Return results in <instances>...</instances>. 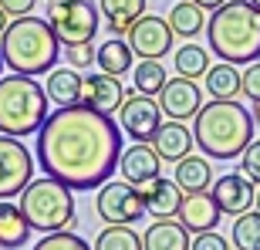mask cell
I'll list each match as a JSON object with an SVG mask.
<instances>
[{
  "mask_svg": "<svg viewBox=\"0 0 260 250\" xmlns=\"http://www.w3.org/2000/svg\"><path fill=\"white\" fill-rule=\"evenodd\" d=\"M122 152L118 125L85 105L54 108L38 132L41 173L64 183L71 193L102 190L115 176Z\"/></svg>",
  "mask_w": 260,
  "mask_h": 250,
  "instance_id": "cell-1",
  "label": "cell"
},
{
  "mask_svg": "<svg viewBox=\"0 0 260 250\" xmlns=\"http://www.w3.org/2000/svg\"><path fill=\"white\" fill-rule=\"evenodd\" d=\"M210 51L223 65H257L260 61V10L247 0H230L206 20Z\"/></svg>",
  "mask_w": 260,
  "mask_h": 250,
  "instance_id": "cell-2",
  "label": "cell"
},
{
  "mask_svg": "<svg viewBox=\"0 0 260 250\" xmlns=\"http://www.w3.org/2000/svg\"><path fill=\"white\" fill-rule=\"evenodd\" d=\"M253 115L240 102H210L193 118V142L206 159H240L253 142Z\"/></svg>",
  "mask_w": 260,
  "mask_h": 250,
  "instance_id": "cell-3",
  "label": "cell"
},
{
  "mask_svg": "<svg viewBox=\"0 0 260 250\" xmlns=\"http://www.w3.org/2000/svg\"><path fill=\"white\" fill-rule=\"evenodd\" d=\"M0 58L14 75L38 78L44 71H54L61 58V44L51 34L48 20L41 17H20L10 20V27L0 38Z\"/></svg>",
  "mask_w": 260,
  "mask_h": 250,
  "instance_id": "cell-4",
  "label": "cell"
},
{
  "mask_svg": "<svg viewBox=\"0 0 260 250\" xmlns=\"http://www.w3.org/2000/svg\"><path fill=\"white\" fill-rule=\"evenodd\" d=\"M48 115V91L44 85H38V78H0V135L7 139L38 135Z\"/></svg>",
  "mask_w": 260,
  "mask_h": 250,
  "instance_id": "cell-5",
  "label": "cell"
},
{
  "mask_svg": "<svg viewBox=\"0 0 260 250\" xmlns=\"http://www.w3.org/2000/svg\"><path fill=\"white\" fill-rule=\"evenodd\" d=\"M17 206H20L30 230L61 233L68 227H75V196L58 179H48V176L34 179L27 190L20 193Z\"/></svg>",
  "mask_w": 260,
  "mask_h": 250,
  "instance_id": "cell-6",
  "label": "cell"
},
{
  "mask_svg": "<svg viewBox=\"0 0 260 250\" xmlns=\"http://www.w3.org/2000/svg\"><path fill=\"white\" fill-rule=\"evenodd\" d=\"M48 27L64 48L91 44L102 27V10L91 0H51L48 4Z\"/></svg>",
  "mask_w": 260,
  "mask_h": 250,
  "instance_id": "cell-7",
  "label": "cell"
},
{
  "mask_svg": "<svg viewBox=\"0 0 260 250\" xmlns=\"http://www.w3.org/2000/svg\"><path fill=\"white\" fill-rule=\"evenodd\" d=\"M95 213L108 227H132V223H139L145 216V200L135 186L122 183V179H108L98 190Z\"/></svg>",
  "mask_w": 260,
  "mask_h": 250,
  "instance_id": "cell-8",
  "label": "cell"
},
{
  "mask_svg": "<svg viewBox=\"0 0 260 250\" xmlns=\"http://www.w3.org/2000/svg\"><path fill=\"white\" fill-rule=\"evenodd\" d=\"M34 183V155L20 139L0 135V203L14 200Z\"/></svg>",
  "mask_w": 260,
  "mask_h": 250,
  "instance_id": "cell-9",
  "label": "cell"
},
{
  "mask_svg": "<svg viewBox=\"0 0 260 250\" xmlns=\"http://www.w3.org/2000/svg\"><path fill=\"white\" fill-rule=\"evenodd\" d=\"M125 41H128V48H132V54L139 61H159L173 51V27L159 14H145L125 34Z\"/></svg>",
  "mask_w": 260,
  "mask_h": 250,
  "instance_id": "cell-10",
  "label": "cell"
},
{
  "mask_svg": "<svg viewBox=\"0 0 260 250\" xmlns=\"http://www.w3.org/2000/svg\"><path fill=\"white\" fill-rule=\"evenodd\" d=\"M118 122H122V132L132 135L135 142H152V135L162 129V108H159V102L149 95H139V91H132V95L125 98V105H122V112H118Z\"/></svg>",
  "mask_w": 260,
  "mask_h": 250,
  "instance_id": "cell-11",
  "label": "cell"
},
{
  "mask_svg": "<svg viewBox=\"0 0 260 250\" xmlns=\"http://www.w3.org/2000/svg\"><path fill=\"white\" fill-rule=\"evenodd\" d=\"M159 108H162V115L173 118V122H189V118H196L200 108H203L200 85H196V81H186V78L166 81V88L159 91Z\"/></svg>",
  "mask_w": 260,
  "mask_h": 250,
  "instance_id": "cell-12",
  "label": "cell"
},
{
  "mask_svg": "<svg viewBox=\"0 0 260 250\" xmlns=\"http://www.w3.org/2000/svg\"><path fill=\"white\" fill-rule=\"evenodd\" d=\"M128 91L122 88V78H112V75H88L85 78V91H81V105L98 112V115L112 118L115 112H122Z\"/></svg>",
  "mask_w": 260,
  "mask_h": 250,
  "instance_id": "cell-13",
  "label": "cell"
},
{
  "mask_svg": "<svg viewBox=\"0 0 260 250\" xmlns=\"http://www.w3.org/2000/svg\"><path fill=\"white\" fill-rule=\"evenodd\" d=\"M159 169H162V159L155 155L152 145L145 142H135L128 145L125 152H122V159H118V176H122V183L135 186V190H142V186H149L152 179H159Z\"/></svg>",
  "mask_w": 260,
  "mask_h": 250,
  "instance_id": "cell-14",
  "label": "cell"
},
{
  "mask_svg": "<svg viewBox=\"0 0 260 250\" xmlns=\"http://www.w3.org/2000/svg\"><path fill=\"white\" fill-rule=\"evenodd\" d=\"M213 203L220 206V213H230V216H243V213L253 210V190L250 179H243L240 173H226V176H216V183L210 190Z\"/></svg>",
  "mask_w": 260,
  "mask_h": 250,
  "instance_id": "cell-15",
  "label": "cell"
},
{
  "mask_svg": "<svg viewBox=\"0 0 260 250\" xmlns=\"http://www.w3.org/2000/svg\"><path fill=\"white\" fill-rule=\"evenodd\" d=\"M220 206L213 203L210 193H189L183 200V206H179V213H176V220L183 223L189 233H213L216 230V223H220Z\"/></svg>",
  "mask_w": 260,
  "mask_h": 250,
  "instance_id": "cell-16",
  "label": "cell"
},
{
  "mask_svg": "<svg viewBox=\"0 0 260 250\" xmlns=\"http://www.w3.org/2000/svg\"><path fill=\"white\" fill-rule=\"evenodd\" d=\"M139 193H142V200H145V213H152L155 220H176V213H179V206L186 200V193L169 176L152 179V183L142 186Z\"/></svg>",
  "mask_w": 260,
  "mask_h": 250,
  "instance_id": "cell-17",
  "label": "cell"
},
{
  "mask_svg": "<svg viewBox=\"0 0 260 250\" xmlns=\"http://www.w3.org/2000/svg\"><path fill=\"white\" fill-rule=\"evenodd\" d=\"M149 145L162 163H183L186 155H193V129H186L183 122H162Z\"/></svg>",
  "mask_w": 260,
  "mask_h": 250,
  "instance_id": "cell-18",
  "label": "cell"
},
{
  "mask_svg": "<svg viewBox=\"0 0 260 250\" xmlns=\"http://www.w3.org/2000/svg\"><path fill=\"white\" fill-rule=\"evenodd\" d=\"M98 10L105 17V27L112 30V38H125L145 17V0H98Z\"/></svg>",
  "mask_w": 260,
  "mask_h": 250,
  "instance_id": "cell-19",
  "label": "cell"
},
{
  "mask_svg": "<svg viewBox=\"0 0 260 250\" xmlns=\"http://www.w3.org/2000/svg\"><path fill=\"white\" fill-rule=\"evenodd\" d=\"M48 102H54L58 108H75L81 105V91H85V78L75 68H54L48 75Z\"/></svg>",
  "mask_w": 260,
  "mask_h": 250,
  "instance_id": "cell-20",
  "label": "cell"
},
{
  "mask_svg": "<svg viewBox=\"0 0 260 250\" xmlns=\"http://www.w3.org/2000/svg\"><path fill=\"white\" fill-rule=\"evenodd\" d=\"M189 230L179 220H155L142 237V250H189Z\"/></svg>",
  "mask_w": 260,
  "mask_h": 250,
  "instance_id": "cell-21",
  "label": "cell"
},
{
  "mask_svg": "<svg viewBox=\"0 0 260 250\" xmlns=\"http://www.w3.org/2000/svg\"><path fill=\"white\" fill-rule=\"evenodd\" d=\"M216 176L206 155H186L183 163H176V186L189 196V193H210Z\"/></svg>",
  "mask_w": 260,
  "mask_h": 250,
  "instance_id": "cell-22",
  "label": "cell"
},
{
  "mask_svg": "<svg viewBox=\"0 0 260 250\" xmlns=\"http://www.w3.org/2000/svg\"><path fill=\"white\" fill-rule=\"evenodd\" d=\"M95 65H98L102 75L122 78L125 71H132V68H135V54H132V48H128V41L112 38V41H105V44L95 51Z\"/></svg>",
  "mask_w": 260,
  "mask_h": 250,
  "instance_id": "cell-23",
  "label": "cell"
},
{
  "mask_svg": "<svg viewBox=\"0 0 260 250\" xmlns=\"http://www.w3.org/2000/svg\"><path fill=\"white\" fill-rule=\"evenodd\" d=\"M203 88H206V95H213V102H237L240 95V71L233 65H213L203 78Z\"/></svg>",
  "mask_w": 260,
  "mask_h": 250,
  "instance_id": "cell-24",
  "label": "cell"
},
{
  "mask_svg": "<svg viewBox=\"0 0 260 250\" xmlns=\"http://www.w3.org/2000/svg\"><path fill=\"white\" fill-rule=\"evenodd\" d=\"M173 68H176V78H186V81H196V78H206L210 71V51L203 48V44H183V48H176L173 54Z\"/></svg>",
  "mask_w": 260,
  "mask_h": 250,
  "instance_id": "cell-25",
  "label": "cell"
},
{
  "mask_svg": "<svg viewBox=\"0 0 260 250\" xmlns=\"http://www.w3.org/2000/svg\"><path fill=\"white\" fill-rule=\"evenodd\" d=\"M30 237V227L24 220V213H20L17 203H0V247H24Z\"/></svg>",
  "mask_w": 260,
  "mask_h": 250,
  "instance_id": "cell-26",
  "label": "cell"
},
{
  "mask_svg": "<svg viewBox=\"0 0 260 250\" xmlns=\"http://www.w3.org/2000/svg\"><path fill=\"white\" fill-rule=\"evenodd\" d=\"M169 27H173L176 38H196L203 27H206V10H200L196 4H189V0H183V4H173V10H169Z\"/></svg>",
  "mask_w": 260,
  "mask_h": 250,
  "instance_id": "cell-27",
  "label": "cell"
},
{
  "mask_svg": "<svg viewBox=\"0 0 260 250\" xmlns=\"http://www.w3.org/2000/svg\"><path fill=\"white\" fill-rule=\"evenodd\" d=\"M132 81H135V91H139V95L152 98L166 88L169 78H166V68L159 65V61H139V65L132 68Z\"/></svg>",
  "mask_w": 260,
  "mask_h": 250,
  "instance_id": "cell-28",
  "label": "cell"
},
{
  "mask_svg": "<svg viewBox=\"0 0 260 250\" xmlns=\"http://www.w3.org/2000/svg\"><path fill=\"white\" fill-rule=\"evenodd\" d=\"M230 240L237 250H260V213L250 210L233 220V233Z\"/></svg>",
  "mask_w": 260,
  "mask_h": 250,
  "instance_id": "cell-29",
  "label": "cell"
},
{
  "mask_svg": "<svg viewBox=\"0 0 260 250\" xmlns=\"http://www.w3.org/2000/svg\"><path fill=\"white\" fill-rule=\"evenodd\" d=\"M91 250H142V237L132 227H105Z\"/></svg>",
  "mask_w": 260,
  "mask_h": 250,
  "instance_id": "cell-30",
  "label": "cell"
},
{
  "mask_svg": "<svg viewBox=\"0 0 260 250\" xmlns=\"http://www.w3.org/2000/svg\"><path fill=\"white\" fill-rule=\"evenodd\" d=\"M34 250H91V243L85 237H78L71 230H61V233H48L34 243Z\"/></svg>",
  "mask_w": 260,
  "mask_h": 250,
  "instance_id": "cell-31",
  "label": "cell"
},
{
  "mask_svg": "<svg viewBox=\"0 0 260 250\" xmlns=\"http://www.w3.org/2000/svg\"><path fill=\"white\" fill-rule=\"evenodd\" d=\"M240 176L250 179L253 186H260V139H253L240 155Z\"/></svg>",
  "mask_w": 260,
  "mask_h": 250,
  "instance_id": "cell-32",
  "label": "cell"
},
{
  "mask_svg": "<svg viewBox=\"0 0 260 250\" xmlns=\"http://www.w3.org/2000/svg\"><path fill=\"white\" fill-rule=\"evenodd\" d=\"M240 95H247L253 105H260V61H257V65H250L240 75Z\"/></svg>",
  "mask_w": 260,
  "mask_h": 250,
  "instance_id": "cell-33",
  "label": "cell"
},
{
  "mask_svg": "<svg viewBox=\"0 0 260 250\" xmlns=\"http://www.w3.org/2000/svg\"><path fill=\"white\" fill-rule=\"evenodd\" d=\"M64 58L78 71V68H88L95 61V51H91V44H78V48H64Z\"/></svg>",
  "mask_w": 260,
  "mask_h": 250,
  "instance_id": "cell-34",
  "label": "cell"
},
{
  "mask_svg": "<svg viewBox=\"0 0 260 250\" xmlns=\"http://www.w3.org/2000/svg\"><path fill=\"white\" fill-rule=\"evenodd\" d=\"M34 4H38V0H0V10H4L7 17L20 20V17H30Z\"/></svg>",
  "mask_w": 260,
  "mask_h": 250,
  "instance_id": "cell-35",
  "label": "cell"
},
{
  "mask_svg": "<svg viewBox=\"0 0 260 250\" xmlns=\"http://www.w3.org/2000/svg\"><path fill=\"white\" fill-rule=\"evenodd\" d=\"M189 250H230L226 247V240H223L220 233H200V237H193V243H189Z\"/></svg>",
  "mask_w": 260,
  "mask_h": 250,
  "instance_id": "cell-36",
  "label": "cell"
},
{
  "mask_svg": "<svg viewBox=\"0 0 260 250\" xmlns=\"http://www.w3.org/2000/svg\"><path fill=\"white\" fill-rule=\"evenodd\" d=\"M189 4H196L200 10H220L223 4H230V0H189Z\"/></svg>",
  "mask_w": 260,
  "mask_h": 250,
  "instance_id": "cell-37",
  "label": "cell"
},
{
  "mask_svg": "<svg viewBox=\"0 0 260 250\" xmlns=\"http://www.w3.org/2000/svg\"><path fill=\"white\" fill-rule=\"evenodd\" d=\"M7 27H10V17L0 10V38H4V30H7Z\"/></svg>",
  "mask_w": 260,
  "mask_h": 250,
  "instance_id": "cell-38",
  "label": "cell"
},
{
  "mask_svg": "<svg viewBox=\"0 0 260 250\" xmlns=\"http://www.w3.org/2000/svg\"><path fill=\"white\" fill-rule=\"evenodd\" d=\"M253 122L260 125V105H253Z\"/></svg>",
  "mask_w": 260,
  "mask_h": 250,
  "instance_id": "cell-39",
  "label": "cell"
},
{
  "mask_svg": "<svg viewBox=\"0 0 260 250\" xmlns=\"http://www.w3.org/2000/svg\"><path fill=\"white\" fill-rule=\"evenodd\" d=\"M253 206H257V213H260V190H257V196H253Z\"/></svg>",
  "mask_w": 260,
  "mask_h": 250,
  "instance_id": "cell-40",
  "label": "cell"
},
{
  "mask_svg": "<svg viewBox=\"0 0 260 250\" xmlns=\"http://www.w3.org/2000/svg\"><path fill=\"white\" fill-rule=\"evenodd\" d=\"M247 4H253V7H257V10H260V0H247Z\"/></svg>",
  "mask_w": 260,
  "mask_h": 250,
  "instance_id": "cell-41",
  "label": "cell"
},
{
  "mask_svg": "<svg viewBox=\"0 0 260 250\" xmlns=\"http://www.w3.org/2000/svg\"><path fill=\"white\" fill-rule=\"evenodd\" d=\"M0 71H4V58H0ZM0 78H4V75H0Z\"/></svg>",
  "mask_w": 260,
  "mask_h": 250,
  "instance_id": "cell-42",
  "label": "cell"
}]
</instances>
